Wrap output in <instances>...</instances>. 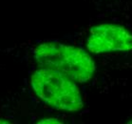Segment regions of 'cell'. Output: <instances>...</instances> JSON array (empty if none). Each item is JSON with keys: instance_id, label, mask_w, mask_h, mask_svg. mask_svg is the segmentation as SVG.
<instances>
[{"instance_id": "7", "label": "cell", "mask_w": 132, "mask_h": 124, "mask_svg": "<svg viewBox=\"0 0 132 124\" xmlns=\"http://www.w3.org/2000/svg\"><path fill=\"white\" fill-rule=\"evenodd\" d=\"M126 122H127V123H132V118H129Z\"/></svg>"}, {"instance_id": "5", "label": "cell", "mask_w": 132, "mask_h": 124, "mask_svg": "<svg viewBox=\"0 0 132 124\" xmlns=\"http://www.w3.org/2000/svg\"><path fill=\"white\" fill-rule=\"evenodd\" d=\"M38 123H63L64 121H62V119L56 118H46L43 119H40L39 121H37Z\"/></svg>"}, {"instance_id": "4", "label": "cell", "mask_w": 132, "mask_h": 124, "mask_svg": "<svg viewBox=\"0 0 132 124\" xmlns=\"http://www.w3.org/2000/svg\"><path fill=\"white\" fill-rule=\"evenodd\" d=\"M105 5L106 9L117 17L132 21V0H94Z\"/></svg>"}, {"instance_id": "3", "label": "cell", "mask_w": 132, "mask_h": 124, "mask_svg": "<svg viewBox=\"0 0 132 124\" xmlns=\"http://www.w3.org/2000/svg\"><path fill=\"white\" fill-rule=\"evenodd\" d=\"M30 87L43 103L55 110L74 113L84 108L78 84L58 71L38 68L31 75Z\"/></svg>"}, {"instance_id": "2", "label": "cell", "mask_w": 132, "mask_h": 124, "mask_svg": "<svg viewBox=\"0 0 132 124\" xmlns=\"http://www.w3.org/2000/svg\"><path fill=\"white\" fill-rule=\"evenodd\" d=\"M31 56L39 68L58 71L77 84L89 82L97 73L92 55L75 44L58 40L43 41L32 48Z\"/></svg>"}, {"instance_id": "1", "label": "cell", "mask_w": 132, "mask_h": 124, "mask_svg": "<svg viewBox=\"0 0 132 124\" xmlns=\"http://www.w3.org/2000/svg\"><path fill=\"white\" fill-rule=\"evenodd\" d=\"M75 45L90 55H108L121 70H132V21L113 17L112 20L94 24L75 34Z\"/></svg>"}, {"instance_id": "6", "label": "cell", "mask_w": 132, "mask_h": 124, "mask_svg": "<svg viewBox=\"0 0 132 124\" xmlns=\"http://www.w3.org/2000/svg\"><path fill=\"white\" fill-rule=\"evenodd\" d=\"M0 123H11V121L4 119V118H0Z\"/></svg>"}]
</instances>
